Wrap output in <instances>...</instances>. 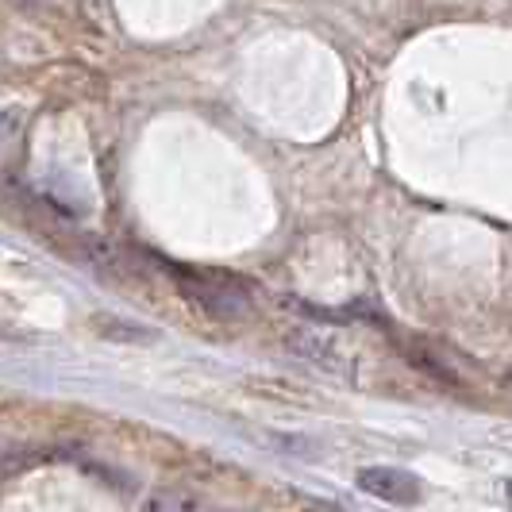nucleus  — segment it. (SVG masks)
<instances>
[{
	"label": "nucleus",
	"mask_w": 512,
	"mask_h": 512,
	"mask_svg": "<svg viewBox=\"0 0 512 512\" xmlns=\"http://www.w3.org/2000/svg\"><path fill=\"white\" fill-rule=\"evenodd\" d=\"M201 305H208L216 316H247L251 312V297L235 282H205L197 289H189Z\"/></svg>",
	"instance_id": "2"
},
{
	"label": "nucleus",
	"mask_w": 512,
	"mask_h": 512,
	"mask_svg": "<svg viewBox=\"0 0 512 512\" xmlns=\"http://www.w3.org/2000/svg\"><path fill=\"white\" fill-rule=\"evenodd\" d=\"M505 497H509V505H512V478L505 482Z\"/></svg>",
	"instance_id": "6"
},
{
	"label": "nucleus",
	"mask_w": 512,
	"mask_h": 512,
	"mask_svg": "<svg viewBox=\"0 0 512 512\" xmlns=\"http://www.w3.org/2000/svg\"><path fill=\"white\" fill-rule=\"evenodd\" d=\"M151 512H174V509H197V497H178V493H158L147 501Z\"/></svg>",
	"instance_id": "5"
},
{
	"label": "nucleus",
	"mask_w": 512,
	"mask_h": 512,
	"mask_svg": "<svg viewBox=\"0 0 512 512\" xmlns=\"http://www.w3.org/2000/svg\"><path fill=\"white\" fill-rule=\"evenodd\" d=\"M409 359L420 366V370H428L432 378H439V382H447V385H462V374L451 366V362L443 359V355H436L428 343H412L409 347Z\"/></svg>",
	"instance_id": "3"
},
{
	"label": "nucleus",
	"mask_w": 512,
	"mask_h": 512,
	"mask_svg": "<svg viewBox=\"0 0 512 512\" xmlns=\"http://www.w3.org/2000/svg\"><path fill=\"white\" fill-rule=\"evenodd\" d=\"M289 347L297 351V355H305V359H316V362H324V366H335V351H332V343H324L320 335H305V332H297L293 339H289Z\"/></svg>",
	"instance_id": "4"
},
{
	"label": "nucleus",
	"mask_w": 512,
	"mask_h": 512,
	"mask_svg": "<svg viewBox=\"0 0 512 512\" xmlns=\"http://www.w3.org/2000/svg\"><path fill=\"white\" fill-rule=\"evenodd\" d=\"M359 489H366L370 497L393 501V505H416L420 501V482L412 478L409 470H397V466H366V470H359Z\"/></svg>",
	"instance_id": "1"
}]
</instances>
